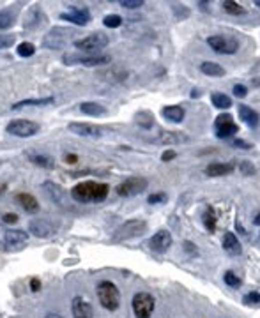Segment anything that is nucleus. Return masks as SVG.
<instances>
[{"mask_svg":"<svg viewBox=\"0 0 260 318\" xmlns=\"http://www.w3.org/2000/svg\"><path fill=\"white\" fill-rule=\"evenodd\" d=\"M110 193V186L105 182L83 180L71 189V198L80 203H101Z\"/></svg>","mask_w":260,"mask_h":318,"instance_id":"nucleus-1","label":"nucleus"},{"mask_svg":"<svg viewBox=\"0 0 260 318\" xmlns=\"http://www.w3.org/2000/svg\"><path fill=\"white\" fill-rule=\"evenodd\" d=\"M98 293V300L105 309L108 311H117L121 306V290L115 283L112 281H101L96 288Z\"/></svg>","mask_w":260,"mask_h":318,"instance_id":"nucleus-2","label":"nucleus"},{"mask_svg":"<svg viewBox=\"0 0 260 318\" xmlns=\"http://www.w3.org/2000/svg\"><path fill=\"white\" fill-rule=\"evenodd\" d=\"M73 36L75 32L69 27H53L43 38V46L48 50H62L73 41Z\"/></svg>","mask_w":260,"mask_h":318,"instance_id":"nucleus-3","label":"nucleus"},{"mask_svg":"<svg viewBox=\"0 0 260 318\" xmlns=\"http://www.w3.org/2000/svg\"><path fill=\"white\" fill-rule=\"evenodd\" d=\"M112 57L110 55H85V53H64L62 62L66 66H87V68H96V66H105L110 64Z\"/></svg>","mask_w":260,"mask_h":318,"instance_id":"nucleus-4","label":"nucleus"},{"mask_svg":"<svg viewBox=\"0 0 260 318\" xmlns=\"http://www.w3.org/2000/svg\"><path fill=\"white\" fill-rule=\"evenodd\" d=\"M147 230V223L142 219H129L126 221L124 225H121L115 233H113V240L115 242H122V240H128V239H135V237H140L145 233Z\"/></svg>","mask_w":260,"mask_h":318,"instance_id":"nucleus-5","label":"nucleus"},{"mask_svg":"<svg viewBox=\"0 0 260 318\" xmlns=\"http://www.w3.org/2000/svg\"><path fill=\"white\" fill-rule=\"evenodd\" d=\"M41 129L38 122L34 120H25V119H15L8 124L6 131L13 136H18V138H31V136H36Z\"/></svg>","mask_w":260,"mask_h":318,"instance_id":"nucleus-6","label":"nucleus"},{"mask_svg":"<svg viewBox=\"0 0 260 318\" xmlns=\"http://www.w3.org/2000/svg\"><path fill=\"white\" fill-rule=\"evenodd\" d=\"M110 43L108 36L103 34V32H94L91 36H85L82 39H76L75 41V48L82 50V52H89V53H96L99 50L106 48Z\"/></svg>","mask_w":260,"mask_h":318,"instance_id":"nucleus-7","label":"nucleus"},{"mask_svg":"<svg viewBox=\"0 0 260 318\" xmlns=\"http://www.w3.org/2000/svg\"><path fill=\"white\" fill-rule=\"evenodd\" d=\"M133 313H135L136 318H151L152 311L156 307V300L151 293L147 292H138L133 297Z\"/></svg>","mask_w":260,"mask_h":318,"instance_id":"nucleus-8","label":"nucleus"},{"mask_svg":"<svg viewBox=\"0 0 260 318\" xmlns=\"http://www.w3.org/2000/svg\"><path fill=\"white\" fill-rule=\"evenodd\" d=\"M147 180L143 177H129V179L122 180L117 187H115V193L119 196H124V198H131V196H136L140 193L147 189Z\"/></svg>","mask_w":260,"mask_h":318,"instance_id":"nucleus-9","label":"nucleus"},{"mask_svg":"<svg viewBox=\"0 0 260 318\" xmlns=\"http://www.w3.org/2000/svg\"><path fill=\"white\" fill-rule=\"evenodd\" d=\"M207 45L221 55H234L239 50V41L232 36H209Z\"/></svg>","mask_w":260,"mask_h":318,"instance_id":"nucleus-10","label":"nucleus"},{"mask_svg":"<svg viewBox=\"0 0 260 318\" xmlns=\"http://www.w3.org/2000/svg\"><path fill=\"white\" fill-rule=\"evenodd\" d=\"M59 18L64 20V22H69L73 23V25L76 27H85L91 23L92 20V15L91 11L87 8H80V6H73V8H69V11H64L59 15Z\"/></svg>","mask_w":260,"mask_h":318,"instance_id":"nucleus-11","label":"nucleus"},{"mask_svg":"<svg viewBox=\"0 0 260 318\" xmlns=\"http://www.w3.org/2000/svg\"><path fill=\"white\" fill-rule=\"evenodd\" d=\"M214 131H216V136H218V138H228V136L235 135V133L239 131V127H237V124L234 122L232 115L221 113V115H218L214 120Z\"/></svg>","mask_w":260,"mask_h":318,"instance_id":"nucleus-12","label":"nucleus"},{"mask_svg":"<svg viewBox=\"0 0 260 318\" xmlns=\"http://www.w3.org/2000/svg\"><path fill=\"white\" fill-rule=\"evenodd\" d=\"M68 129L76 136H82V138H99L103 135L101 127L94 126V124H87V122H71L68 126Z\"/></svg>","mask_w":260,"mask_h":318,"instance_id":"nucleus-13","label":"nucleus"},{"mask_svg":"<svg viewBox=\"0 0 260 318\" xmlns=\"http://www.w3.org/2000/svg\"><path fill=\"white\" fill-rule=\"evenodd\" d=\"M29 230L32 235L39 237V239H50L55 235V225L48 219H32L29 223Z\"/></svg>","mask_w":260,"mask_h":318,"instance_id":"nucleus-14","label":"nucleus"},{"mask_svg":"<svg viewBox=\"0 0 260 318\" xmlns=\"http://www.w3.org/2000/svg\"><path fill=\"white\" fill-rule=\"evenodd\" d=\"M170 246H172V235H170V232H166V230L156 232L154 235L151 237V240H149V247H151L154 253H166Z\"/></svg>","mask_w":260,"mask_h":318,"instance_id":"nucleus-15","label":"nucleus"},{"mask_svg":"<svg viewBox=\"0 0 260 318\" xmlns=\"http://www.w3.org/2000/svg\"><path fill=\"white\" fill-rule=\"evenodd\" d=\"M71 313L73 318H94V309H92L91 302L83 299L82 295H76L71 300Z\"/></svg>","mask_w":260,"mask_h":318,"instance_id":"nucleus-16","label":"nucleus"},{"mask_svg":"<svg viewBox=\"0 0 260 318\" xmlns=\"http://www.w3.org/2000/svg\"><path fill=\"white\" fill-rule=\"evenodd\" d=\"M29 240V233H25L23 230H8L4 235V242L11 249H20L22 246H25Z\"/></svg>","mask_w":260,"mask_h":318,"instance_id":"nucleus-17","label":"nucleus"},{"mask_svg":"<svg viewBox=\"0 0 260 318\" xmlns=\"http://www.w3.org/2000/svg\"><path fill=\"white\" fill-rule=\"evenodd\" d=\"M156 142L163 143V145H181V143L189 142V136L177 131H161L158 135V138H156Z\"/></svg>","mask_w":260,"mask_h":318,"instance_id":"nucleus-18","label":"nucleus"},{"mask_svg":"<svg viewBox=\"0 0 260 318\" xmlns=\"http://www.w3.org/2000/svg\"><path fill=\"white\" fill-rule=\"evenodd\" d=\"M16 202H18V205L22 207L25 212H29V214L39 212V202L36 200L34 195H31V193H18V195H16Z\"/></svg>","mask_w":260,"mask_h":318,"instance_id":"nucleus-19","label":"nucleus"},{"mask_svg":"<svg viewBox=\"0 0 260 318\" xmlns=\"http://www.w3.org/2000/svg\"><path fill=\"white\" fill-rule=\"evenodd\" d=\"M239 117H241L242 122H244L248 127H251V129L258 127L260 115L253 108H249V106H239Z\"/></svg>","mask_w":260,"mask_h":318,"instance_id":"nucleus-20","label":"nucleus"},{"mask_svg":"<svg viewBox=\"0 0 260 318\" xmlns=\"http://www.w3.org/2000/svg\"><path fill=\"white\" fill-rule=\"evenodd\" d=\"M27 157L31 159V163H34V165L41 166V168H46V170H52L55 168V159H53L52 156H48V154H39V152H27Z\"/></svg>","mask_w":260,"mask_h":318,"instance_id":"nucleus-21","label":"nucleus"},{"mask_svg":"<svg viewBox=\"0 0 260 318\" xmlns=\"http://www.w3.org/2000/svg\"><path fill=\"white\" fill-rule=\"evenodd\" d=\"M232 172H234V165H232V163H211V165L205 168L207 177H223Z\"/></svg>","mask_w":260,"mask_h":318,"instance_id":"nucleus-22","label":"nucleus"},{"mask_svg":"<svg viewBox=\"0 0 260 318\" xmlns=\"http://www.w3.org/2000/svg\"><path fill=\"white\" fill-rule=\"evenodd\" d=\"M161 115L165 117L166 120H170V122L179 124L184 120V108H182V106H177V105L165 106V108L161 110Z\"/></svg>","mask_w":260,"mask_h":318,"instance_id":"nucleus-23","label":"nucleus"},{"mask_svg":"<svg viewBox=\"0 0 260 318\" xmlns=\"http://www.w3.org/2000/svg\"><path fill=\"white\" fill-rule=\"evenodd\" d=\"M223 249L226 251L228 254H234V256H237V254H241V244H239L237 237L234 235L232 232L225 233V237H223Z\"/></svg>","mask_w":260,"mask_h":318,"instance_id":"nucleus-24","label":"nucleus"},{"mask_svg":"<svg viewBox=\"0 0 260 318\" xmlns=\"http://www.w3.org/2000/svg\"><path fill=\"white\" fill-rule=\"evenodd\" d=\"M80 112H82L83 115H89V117H101L106 113V108L99 105V103L87 101V103H82V105H80Z\"/></svg>","mask_w":260,"mask_h":318,"instance_id":"nucleus-25","label":"nucleus"},{"mask_svg":"<svg viewBox=\"0 0 260 318\" xmlns=\"http://www.w3.org/2000/svg\"><path fill=\"white\" fill-rule=\"evenodd\" d=\"M55 99L53 98H39V99H23V101H18L13 105V110H22L25 106H48L53 105Z\"/></svg>","mask_w":260,"mask_h":318,"instance_id":"nucleus-26","label":"nucleus"},{"mask_svg":"<svg viewBox=\"0 0 260 318\" xmlns=\"http://www.w3.org/2000/svg\"><path fill=\"white\" fill-rule=\"evenodd\" d=\"M200 71L204 73V75L207 76H214V78H219V76H225V69L219 66V64L216 62H204L202 66H200Z\"/></svg>","mask_w":260,"mask_h":318,"instance_id":"nucleus-27","label":"nucleus"},{"mask_svg":"<svg viewBox=\"0 0 260 318\" xmlns=\"http://www.w3.org/2000/svg\"><path fill=\"white\" fill-rule=\"evenodd\" d=\"M15 23H16V15L13 13V9H4V11H0V34H2L4 30L11 29Z\"/></svg>","mask_w":260,"mask_h":318,"instance_id":"nucleus-28","label":"nucleus"},{"mask_svg":"<svg viewBox=\"0 0 260 318\" xmlns=\"http://www.w3.org/2000/svg\"><path fill=\"white\" fill-rule=\"evenodd\" d=\"M43 187H45L46 193H48V196L55 203H64V189H62V187L55 186V184H52V182H46Z\"/></svg>","mask_w":260,"mask_h":318,"instance_id":"nucleus-29","label":"nucleus"},{"mask_svg":"<svg viewBox=\"0 0 260 318\" xmlns=\"http://www.w3.org/2000/svg\"><path fill=\"white\" fill-rule=\"evenodd\" d=\"M211 101H212V105H214L216 108H219V110H226V108H230V106H232V99H230L228 96H226V94H223V92L212 94Z\"/></svg>","mask_w":260,"mask_h":318,"instance_id":"nucleus-30","label":"nucleus"},{"mask_svg":"<svg viewBox=\"0 0 260 318\" xmlns=\"http://www.w3.org/2000/svg\"><path fill=\"white\" fill-rule=\"evenodd\" d=\"M223 9H225V13H228V15H232V16L244 15V8H241V6H239L237 2H234V0H226V2H223Z\"/></svg>","mask_w":260,"mask_h":318,"instance_id":"nucleus-31","label":"nucleus"},{"mask_svg":"<svg viewBox=\"0 0 260 318\" xmlns=\"http://www.w3.org/2000/svg\"><path fill=\"white\" fill-rule=\"evenodd\" d=\"M16 53H18L20 57H23V59H27V57H32L36 53V46L29 41L20 43V45L16 46Z\"/></svg>","mask_w":260,"mask_h":318,"instance_id":"nucleus-32","label":"nucleus"},{"mask_svg":"<svg viewBox=\"0 0 260 318\" xmlns=\"http://www.w3.org/2000/svg\"><path fill=\"white\" fill-rule=\"evenodd\" d=\"M204 226L209 230V232H214L216 230V216H214V210L212 207H207V210L204 212Z\"/></svg>","mask_w":260,"mask_h":318,"instance_id":"nucleus-33","label":"nucleus"},{"mask_svg":"<svg viewBox=\"0 0 260 318\" xmlns=\"http://www.w3.org/2000/svg\"><path fill=\"white\" fill-rule=\"evenodd\" d=\"M103 25L108 27V29H117L122 25V18L119 15H106L103 18Z\"/></svg>","mask_w":260,"mask_h":318,"instance_id":"nucleus-34","label":"nucleus"},{"mask_svg":"<svg viewBox=\"0 0 260 318\" xmlns=\"http://www.w3.org/2000/svg\"><path fill=\"white\" fill-rule=\"evenodd\" d=\"M223 279H225V283L228 284V286H232V288H239V286H241V277L239 276H235L234 272H232V270H226L225 272V277H223Z\"/></svg>","mask_w":260,"mask_h":318,"instance_id":"nucleus-35","label":"nucleus"},{"mask_svg":"<svg viewBox=\"0 0 260 318\" xmlns=\"http://www.w3.org/2000/svg\"><path fill=\"white\" fill-rule=\"evenodd\" d=\"M15 43H16V36L15 34H0V50L11 48Z\"/></svg>","mask_w":260,"mask_h":318,"instance_id":"nucleus-36","label":"nucleus"},{"mask_svg":"<svg viewBox=\"0 0 260 318\" xmlns=\"http://www.w3.org/2000/svg\"><path fill=\"white\" fill-rule=\"evenodd\" d=\"M242 302L248 304V306H256L260 307V293L258 292H249L242 297Z\"/></svg>","mask_w":260,"mask_h":318,"instance_id":"nucleus-37","label":"nucleus"},{"mask_svg":"<svg viewBox=\"0 0 260 318\" xmlns=\"http://www.w3.org/2000/svg\"><path fill=\"white\" fill-rule=\"evenodd\" d=\"M166 200H168V196L165 193H154V195H149L147 202L151 205H161V203H166Z\"/></svg>","mask_w":260,"mask_h":318,"instance_id":"nucleus-38","label":"nucleus"},{"mask_svg":"<svg viewBox=\"0 0 260 318\" xmlns=\"http://www.w3.org/2000/svg\"><path fill=\"white\" fill-rule=\"evenodd\" d=\"M119 4L126 9H138V8H143V0H121Z\"/></svg>","mask_w":260,"mask_h":318,"instance_id":"nucleus-39","label":"nucleus"},{"mask_svg":"<svg viewBox=\"0 0 260 318\" xmlns=\"http://www.w3.org/2000/svg\"><path fill=\"white\" fill-rule=\"evenodd\" d=\"M234 96L235 98H246V94H248V89H246L244 85H241V83H237V85H234Z\"/></svg>","mask_w":260,"mask_h":318,"instance_id":"nucleus-40","label":"nucleus"},{"mask_svg":"<svg viewBox=\"0 0 260 318\" xmlns=\"http://www.w3.org/2000/svg\"><path fill=\"white\" fill-rule=\"evenodd\" d=\"M2 221H4V223H8V225H15L16 221H18V216H16V214H13V212H8V214H4V216H2Z\"/></svg>","mask_w":260,"mask_h":318,"instance_id":"nucleus-41","label":"nucleus"},{"mask_svg":"<svg viewBox=\"0 0 260 318\" xmlns=\"http://www.w3.org/2000/svg\"><path fill=\"white\" fill-rule=\"evenodd\" d=\"M241 172H242V173H246V175H251V173L255 172V168H253V166L249 165L248 161H244V163H242V165H241Z\"/></svg>","mask_w":260,"mask_h":318,"instance_id":"nucleus-42","label":"nucleus"},{"mask_svg":"<svg viewBox=\"0 0 260 318\" xmlns=\"http://www.w3.org/2000/svg\"><path fill=\"white\" fill-rule=\"evenodd\" d=\"M39 288H41V281H39L38 277H32L31 279V290L32 292H39Z\"/></svg>","mask_w":260,"mask_h":318,"instance_id":"nucleus-43","label":"nucleus"},{"mask_svg":"<svg viewBox=\"0 0 260 318\" xmlns=\"http://www.w3.org/2000/svg\"><path fill=\"white\" fill-rule=\"evenodd\" d=\"M173 157H175V152H173V150H165L161 156V161H170Z\"/></svg>","mask_w":260,"mask_h":318,"instance_id":"nucleus-44","label":"nucleus"},{"mask_svg":"<svg viewBox=\"0 0 260 318\" xmlns=\"http://www.w3.org/2000/svg\"><path fill=\"white\" fill-rule=\"evenodd\" d=\"M234 145L235 147H241V149H251V143L244 142V140H235Z\"/></svg>","mask_w":260,"mask_h":318,"instance_id":"nucleus-45","label":"nucleus"},{"mask_svg":"<svg viewBox=\"0 0 260 318\" xmlns=\"http://www.w3.org/2000/svg\"><path fill=\"white\" fill-rule=\"evenodd\" d=\"M76 161H78V156H75V154H68V156H66V163H68V165H75Z\"/></svg>","mask_w":260,"mask_h":318,"instance_id":"nucleus-46","label":"nucleus"},{"mask_svg":"<svg viewBox=\"0 0 260 318\" xmlns=\"http://www.w3.org/2000/svg\"><path fill=\"white\" fill-rule=\"evenodd\" d=\"M45 318H64V316L59 313H48V314H45Z\"/></svg>","mask_w":260,"mask_h":318,"instance_id":"nucleus-47","label":"nucleus"},{"mask_svg":"<svg viewBox=\"0 0 260 318\" xmlns=\"http://www.w3.org/2000/svg\"><path fill=\"white\" fill-rule=\"evenodd\" d=\"M253 223H255V225H258V226H260V214H256V216H255V219H253Z\"/></svg>","mask_w":260,"mask_h":318,"instance_id":"nucleus-48","label":"nucleus"},{"mask_svg":"<svg viewBox=\"0 0 260 318\" xmlns=\"http://www.w3.org/2000/svg\"><path fill=\"white\" fill-rule=\"evenodd\" d=\"M255 6L256 8H260V0H255Z\"/></svg>","mask_w":260,"mask_h":318,"instance_id":"nucleus-49","label":"nucleus"},{"mask_svg":"<svg viewBox=\"0 0 260 318\" xmlns=\"http://www.w3.org/2000/svg\"><path fill=\"white\" fill-rule=\"evenodd\" d=\"M4 189H6V187H0V195H2V193H4Z\"/></svg>","mask_w":260,"mask_h":318,"instance_id":"nucleus-50","label":"nucleus"}]
</instances>
